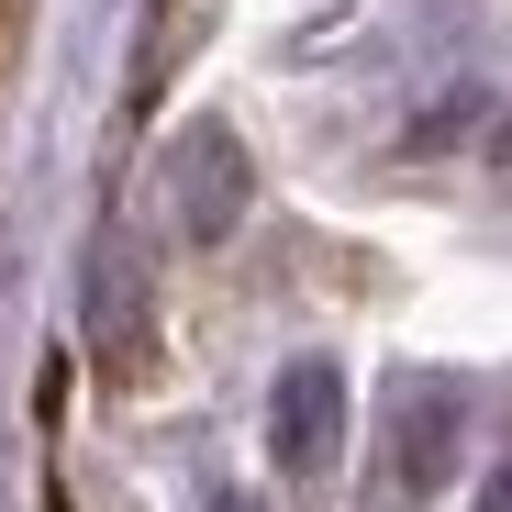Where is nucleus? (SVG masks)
<instances>
[{"instance_id": "f257e3e1", "label": "nucleus", "mask_w": 512, "mask_h": 512, "mask_svg": "<svg viewBox=\"0 0 512 512\" xmlns=\"http://www.w3.org/2000/svg\"><path fill=\"white\" fill-rule=\"evenodd\" d=\"M78 334H90V357H101V379H145V357H156V301H145V268H134V234L123 223H101V245H90V279H78Z\"/></svg>"}, {"instance_id": "f03ea898", "label": "nucleus", "mask_w": 512, "mask_h": 512, "mask_svg": "<svg viewBox=\"0 0 512 512\" xmlns=\"http://www.w3.org/2000/svg\"><path fill=\"white\" fill-rule=\"evenodd\" d=\"M334 446H346V368L334 357H290L279 390H268V457H279V479H323Z\"/></svg>"}, {"instance_id": "7ed1b4c3", "label": "nucleus", "mask_w": 512, "mask_h": 512, "mask_svg": "<svg viewBox=\"0 0 512 512\" xmlns=\"http://www.w3.org/2000/svg\"><path fill=\"white\" fill-rule=\"evenodd\" d=\"M167 179H179V223H190L201 245L234 234V212H245V145H234L223 123H190L179 145H167Z\"/></svg>"}, {"instance_id": "20e7f679", "label": "nucleus", "mask_w": 512, "mask_h": 512, "mask_svg": "<svg viewBox=\"0 0 512 512\" xmlns=\"http://www.w3.org/2000/svg\"><path fill=\"white\" fill-rule=\"evenodd\" d=\"M479 512H512V468H501V479H490V490H479Z\"/></svg>"}]
</instances>
